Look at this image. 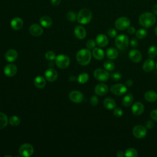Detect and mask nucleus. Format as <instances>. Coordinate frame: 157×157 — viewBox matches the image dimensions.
<instances>
[{"instance_id":"obj_11","label":"nucleus","mask_w":157,"mask_h":157,"mask_svg":"<svg viewBox=\"0 0 157 157\" xmlns=\"http://www.w3.org/2000/svg\"><path fill=\"white\" fill-rule=\"evenodd\" d=\"M69 98L74 103H80L83 100L84 96L82 92L77 90H73L69 93Z\"/></svg>"},{"instance_id":"obj_16","label":"nucleus","mask_w":157,"mask_h":157,"mask_svg":"<svg viewBox=\"0 0 157 157\" xmlns=\"http://www.w3.org/2000/svg\"><path fill=\"white\" fill-rule=\"evenodd\" d=\"M29 31L32 36L36 37L40 36L43 33L42 28L37 24H33L32 25H31L29 28Z\"/></svg>"},{"instance_id":"obj_40","label":"nucleus","mask_w":157,"mask_h":157,"mask_svg":"<svg viewBox=\"0 0 157 157\" xmlns=\"http://www.w3.org/2000/svg\"><path fill=\"white\" fill-rule=\"evenodd\" d=\"M96 45V41H94L93 39H89L86 42V47L88 49H93L95 48V46Z\"/></svg>"},{"instance_id":"obj_45","label":"nucleus","mask_w":157,"mask_h":157,"mask_svg":"<svg viewBox=\"0 0 157 157\" xmlns=\"http://www.w3.org/2000/svg\"><path fill=\"white\" fill-rule=\"evenodd\" d=\"M150 117L152 118V120L157 122V109L153 110L150 112Z\"/></svg>"},{"instance_id":"obj_3","label":"nucleus","mask_w":157,"mask_h":157,"mask_svg":"<svg viewBox=\"0 0 157 157\" xmlns=\"http://www.w3.org/2000/svg\"><path fill=\"white\" fill-rule=\"evenodd\" d=\"M91 19L92 12L88 9L84 8L81 9L77 15V21L82 25H86L89 23Z\"/></svg>"},{"instance_id":"obj_47","label":"nucleus","mask_w":157,"mask_h":157,"mask_svg":"<svg viewBox=\"0 0 157 157\" xmlns=\"http://www.w3.org/2000/svg\"><path fill=\"white\" fill-rule=\"evenodd\" d=\"M128 33L129 34H134L135 33H136V29L133 26H129L128 28Z\"/></svg>"},{"instance_id":"obj_7","label":"nucleus","mask_w":157,"mask_h":157,"mask_svg":"<svg viewBox=\"0 0 157 157\" xmlns=\"http://www.w3.org/2000/svg\"><path fill=\"white\" fill-rule=\"evenodd\" d=\"M34 153V148L32 145L26 143L22 144L19 148V153L24 157H29Z\"/></svg>"},{"instance_id":"obj_10","label":"nucleus","mask_w":157,"mask_h":157,"mask_svg":"<svg viewBox=\"0 0 157 157\" xmlns=\"http://www.w3.org/2000/svg\"><path fill=\"white\" fill-rule=\"evenodd\" d=\"M110 91L115 95L121 96L127 91V86L121 83L115 84L110 87Z\"/></svg>"},{"instance_id":"obj_25","label":"nucleus","mask_w":157,"mask_h":157,"mask_svg":"<svg viewBox=\"0 0 157 157\" xmlns=\"http://www.w3.org/2000/svg\"><path fill=\"white\" fill-rule=\"evenodd\" d=\"M103 104L104 107L107 110H113L116 107V102L111 98H107L104 100Z\"/></svg>"},{"instance_id":"obj_21","label":"nucleus","mask_w":157,"mask_h":157,"mask_svg":"<svg viewBox=\"0 0 157 157\" xmlns=\"http://www.w3.org/2000/svg\"><path fill=\"white\" fill-rule=\"evenodd\" d=\"M23 25V21L20 17H15L10 21V26L14 30H20Z\"/></svg>"},{"instance_id":"obj_1","label":"nucleus","mask_w":157,"mask_h":157,"mask_svg":"<svg viewBox=\"0 0 157 157\" xmlns=\"http://www.w3.org/2000/svg\"><path fill=\"white\" fill-rule=\"evenodd\" d=\"M139 22L140 25L144 28H150L155 25L156 22V17L153 13L146 12L140 15Z\"/></svg>"},{"instance_id":"obj_50","label":"nucleus","mask_w":157,"mask_h":157,"mask_svg":"<svg viewBox=\"0 0 157 157\" xmlns=\"http://www.w3.org/2000/svg\"><path fill=\"white\" fill-rule=\"evenodd\" d=\"M116 155L118 157H123V156H124V152L122 150H119L117 152Z\"/></svg>"},{"instance_id":"obj_22","label":"nucleus","mask_w":157,"mask_h":157,"mask_svg":"<svg viewBox=\"0 0 157 157\" xmlns=\"http://www.w3.org/2000/svg\"><path fill=\"white\" fill-rule=\"evenodd\" d=\"M155 66V63L154 61L152 59V58H149L145 60V61L144 63L142 66V69L145 72H148L151 71Z\"/></svg>"},{"instance_id":"obj_6","label":"nucleus","mask_w":157,"mask_h":157,"mask_svg":"<svg viewBox=\"0 0 157 157\" xmlns=\"http://www.w3.org/2000/svg\"><path fill=\"white\" fill-rule=\"evenodd\" d=\"M55 63L59 68L65 69L69 66L70 64V59L67 56L61 54L56 56Z\"/></svg>"},{"instance_id":"obj_4","label":"nucleus","mask_w":157,"mask_h":157,"mask_svg":"<svg viewBox=\"0 0 157 157\" xmlns=\"http://www.w3.org/2000/svg\"><path fill=\"white\" fill-rule=\"evenodd\" d=\"M115 43L118 49L126 50L129 46V38L125 34H120L116 36Z\"/></svg>"},{"instance_id":"obj_23","label":"nucleus","mask_w":157,"mask_h":157,"mask_svg":"<svg viewBox=\"0 0 157 157\" xmlns=\"http://www.w3.org/2000/svg\"><path fill=\"white\" fill-rule=\"evenodd\" d=\"M34 83L37 88L42 89V88H44L46 85L45 78H44L42 76L38 75L35 77L34 80Z\"/></svg>"},{"instance_id":"obj_48","label":"nucleus","mask_w":157,"mask_h":157,"mask_svg":"<svg viewBox=\"0 0 157 157\" xmlns=\"http://www.w3.org/2000/svg\"><path fill=\"white\" fill-rule=\"evenodd\" d=\"M51 4L53 6H58L61 0H50Z\"/></svg>"},{"instance_id":"obj_24","label":"nucleus","mask_w":157,"mask_h":157,"mask_svg":"<svg viewBox=\"0 0 157 157\" xmlns=\"http://www.w3.org/2000/svg\"><path fill=\"white\" fill-rule=\"evenodd\" d=\"M144 98L147 101L153 102L157 100V93L153 90H150L145 93Z\"/></svg>"},{"instance_id":"obj_49","label":"nucleus","mask_w":157,"mask_h":157,"mask_svg":"<svg viewBox=\"0 0 157 157\" xmlns=\"http://www.w3.org/2000/svg\"><path fill=\"white\" fill-rule=\"evenodd\" d=\"M132 85H133V81L132 80L129 79V80L126 81V86L130 87V86H132Z\"/></svg>"},{"instance_id":"obj_29","label":"nucleus","mask_w":157,"mask_h":157,"mask_svg":"<svg viewBox=\"0 0 157 157\" xmlns=\"http://www.w3.org/2000/svg\"><path fill=\"white\" fill-rule=\"evenodd\" d=\"M40 23L44 28H49L52 25V20L50 17L44 15L40 18Z\"/></svg>"},{"instance_id":"obj_37","label":"nucleus","mask_w":157,"mask_h":157,"mask_svg":"<svg viewBox=\"0 0 157 157\" xmlns=\"http://www.w3.org/2000/svg\"><path fill=\"white\" fill-rule=\"evenodd\" d=\"M66 18L69 21H75L77 19V15L75 12L70 10L67 13Z\"/></svg>"},{"instance_id":"obj_30","label":"nucleus","mask_w":157,"mask_h":157,"mask_svg":"<svg viewBox=\"0 0 157 157\" xmlns=\"http://www.w3.org/2000/svg\"><path fill=\"white\" fill-rule=\"evenodd\" d=\"M8 122L7 115L2 112H0V129L4 128L7 125Z\"/></svg>"},{"instance_id":"obj_8","label":"nucleus","mask_w":157,"mask_h":157,"mask_svg":"<svg viewBox=\"0 0 157 157\" xmlns=\"http://www.w3.org/2000/svg\"><path fill=\"white\" fill-rule=\"evenodd\" d=\"M147 133V128L142 125H136L132 129V134L137 139L144 138Z\"/></svg>"},{"instance_id":"obj_31","label":"nucleus","mask_w":157,"mask_h":157,"mask_svg":"<svg viewBox=\"0 0 157 157\" xmlns=\"http://www.w3.org/2000/svg\"><path fill=\"white\" fill-rule=\"evenodd\" d=\"M124 156L126 157H136L138 156V152L134 148H128L124 151Z\"/></svg>"},{"instance_id":"obj_42","label":"nucleus","mask_w":157,"mask_h":157,"mask_svg":"<svg viewBox=\"0 0 157 157\" xmlns=\"http://www.w3.org/2000/svg\"><path fill=\"white\" fill-rule=\"evenodd\" d=\"M99 102V99L98 98V97L95 95H93L90 98V104H91V105L93 106H96L98 105Z\"/></svg>"},{"instance_id":"obj_52","label":"nucleus","mask_w":157,"mask_h":157,"mask_svg":"<svg viewBox=\"0 0 157 157\" xmlns=\"http://www.w3.org/2000/svg\"><path fill=\"white\" fill-rule=\"evenodd\" d=\"M155 34L156 35V36H157V26H156V27L155 28Z\"/></svg>"},{"instance_id":"obj_12","label":"nucleus","mask_w":157,"mask_h":157,"mask_svg":"<svg viewBox=\"0 0 157 157\" xmlns=\"http://www.w3.org/2000/svg\"><path fill=\"white\" fill-rule=\"evenodd\" d=\"M129 58L133 63H139L142 60V54L137 49H132L128 54Z\"/></svg>"},{"instance_id":"obj_14","label":"nucleus","mask_w":157,"mask_h":157,"mask_svg":"<svg viewBox=\"0 0 157 157\" xmlns=\"http://www.w3.org/2000/svg\"><path fill=\"white\" fill-rule=\"evenodd\" d=\"M44 75L45 79L50 82L55 81L58 77L57 71L52 68L47 69L44 73Z\"/></svg>"},{"instance_id":"obj_9","label":"nucleus","mask_w":157,"mask_h":157,"mask_svg":"<svg viewBox=\"0 0 157 157\" xmlns=\"http://www.w3.org/2000/svg\"><path fill=\"white\" fill-rule=\"evenodd\" d=\"M94 78L101 82H105L109 78V74L107 70L102 69H97L93 72Z\"/></svg>"},{"instance_id":"obj_18","label":"nucleus","mask_w":157,"mask_h":157,"mask_svg":"<svg viewBox=\"0 0 157 157\" xmlns=\"http://www.w3.org/2000/svg\"><path fill=\"white\" fill-rule=\"evenodd\" d=\"M74 34L79 39H84L86 36V31L85 28L81 25H78L75 27L74 31Z\"/></svg>"},{"instance_id":"obj_38","label":"nucleus","mask_w":157,"mask_h":157,"mask_svg":"<svg viewBox=\"0 0 157 157\" xmlns=\"http://www.w3.org/2000/svg\"><path fill=\"white\" fill-rule=\"evenodd\" d=\"M45 57L48 60H53V59H55L56 55L53 52L48 51L45 53Z\"/></svg>"},{"instance_id":"obj_51","label":"nucleus","mask_w":157,"mask_h":157,"mask_svg":"<svg viewBox=\"0 0 157 157\" xmlns=\"http://www.w3.org/2000/svg\"><path fill=\"white\" fill-rule=\"evenodd\" d=\"M152 12H153L154 14L157 15V4L153 6V7H152Z\"/></svg>"},{"instance_id":"obj_13","label":"nucleus","mask_w":157,"mask_h":157,"mask_svg":"<svg viewBox=\"0 0 157 157\" xmlns=\"http://www.w3.org/2000/svg\"><path fill=\"white\" fill-rule=\"evenodd\" d=\"M17 72V67L14 64H8L4 69V73L7 77H13Z\"/></svg>"},{"instance_id":"obj_2","label":"nucleus","mask_w":157,"mask_h":157,"mask_svg":"<svg viewBox=\"0 0 157 157\" xmlns=\"http://www.w3.org/2000/svg\"><path fill=\"white\" fill-rule=\"evenodd\" d=\"M91 53L88 48H82L76 54V59L78 63L82 66L88 65L91 59Z\"/></svg>"},{"instance_id":"obj_43","label":"nucleus","mask_w":157,"mask_h":157,"mask_svg":"<svg viewBox=\"0 0 157 157\" xmlns=\"http://www.w3.org/2000/svg\"><path fill=\"white\" fill-rule=\"evenodd\" d=\"M107 34L110 37H115L117 36V31L114 29V28H110L108 29L107 31Z\"/></svg>"},{"instance_id":"obj_34","label":"nucleus","mask_w":157,"mask_h":157,"mask_svg":"<svg viewBox=\"0 0 157 157\" xmlns=\"http://www.w3.org/2000/svg\"><path fill=\"white\" fill-rule=\"evenodd\" d=\"M89 79V75L87 73H82L79 74L77 78V81L81 84H84L88 82Z\"/></svg>"},{"instance_id":"obj_36","label":"nucleus","mask_w":157,"mask_h":157,"mask_svg":"<svg viewBox=\"0 0 157 157\" xmlns=\"http://www.w3.org/2000/svg\"><path fill=\"white\" fill-rule=\"evenodd\" d=\"M148 55L150 58H153L157 55V47L152 45L148 50Z\"/></svg>"},{"instance_id":"obj_20","label":"nucleus","mask_w":157,"mask_h":157,"mask_svg":"<svg viewBox=\"0 0 157 157\" xmlns=\"http://www.w3.org/2000/svg\"><path fill=\"white\" fill-rule=\"evenodd\" d=\"M18 58V52L14 49H9L5 53V58L9 62H13Z\"/></svg>"},{"instance_id":"obj_35","label":"nucleus","mask_w":157,"mask_h":157,"mask_svg":"<svg viewBox=\"0 0 157 157\" xmlns=\"http://www.w3.org/2000/svg\"><path fill=\"white\" fill-rule=\"evenodd\" d=\"M104 67L107 71H112L115 68V64L111 60H106L104 63Z\"/></svg>"},{"instance_id":"obj_41","label":"nucleus","mask_w":157,"mask_h":157,"mask_svg":"<svg viewBox=\"0 0 157 157\" xmlns=\"http://www.w3.org/2000/svg\"><path fill=\"white\" fill-rule=\"evenodd\" d=\"M110 77H111V78H112V80H115V81H117V80H120L121 78L122 75H121V74L120 72H115L112 74L111 75H110Z\"/></svg>"},{"instance_id":"obj_27","label":"nucleus","mask_w":157,"mask_h":157,"mask_svg":"<svg viewBox=\"0 0 157 157\" xmlns=\"http://www.w3.org/2000/svg\"><path fill=\"white\" fill-rule=\"evenodd\" d=\"M134 101V98L131 93H128L126 94L122 99V104L124 107H129L131 105Z\"/></svg>"},{"instance_id":"obj_26","label":"nucleus","mask_w":157,"mask_h":157,"mask_svg":"<svg viewBox=\"0 0 157 157\" xmlns=\"http://www.w3.org/2000/svg\"><path fill=\"white\" fill-rule=\"evenodd\" d=\"M92 55L97 60H101L104 58L105 53L102 49L100 48H94L93 49Z\"/></svg>"},{"instance_id":"obj_33","label":"nucleus","mask_w":157,"mask_h":157,"mask_svg":"<svg viewBox=\"0 0 157 157\" xmlns=\"http://www.w3.org/2000/svg\"><path fill=\"white\" fill-rule=\"evenodd\" d=\"M9 123L12 126H17L20 123V118L16 115L12 116L9 120Z\"/></svg>"},{"instance_id":"obj_32","label":"nucleus","mask_w":157,"mask_h":157,"mask_svg":"<svg viewBox=\"0 0 157 157\" xmlns=\"http://www.w3.org/2000/svg\"><path fill=\"white\" fill-rule=\"evenodd\" d=\"M147 31L144 28H140L136 31V37L139 39H143L146 37Z\"/></svg>"},{"instance_id":"obj_39","label":"nucleus","mask_w":157,"mask_h":157,"mask_svg":"<svg viewBox=\"0 0 157 157\" xmlns=\"http://www.w3.org/2000/svg\"><path fill=\"white\" fill-rule=\"evenodd\" d=\"M113 115L117 117V118H120L121 117L123 114V110L120 108V107H115L114 109H113Z\"/></svg>"},{"instance_id":"obj_19","label":"nucleus","mask_w":157,"mask_h":157,"mask_svg":"<svg viewBox=\"0 0 157 157\" xmlns=\"http://www.w3.org/2000/svg\"><path fill=\"white\" fill-rule=\"evenodd\" d=\"M96 43L98 46L101 47H104L107 45L109 43V39L105 34H99L96 37Z\"/></svg>"},{"instance_id":"obj_46","label":"nucleus","mask_w":157,"mask_h":157,"mask_svg":"<svg viewBox=\"0 0 157 157\" xmlns=\"http://www.w3.org/2000/svg\"><path fill=\"white\" fill-rule=\"evenodd\" d=\"M138 44L139 42L136 38H132L130 41V45L133 48H136V47H137Z\"/></svg>"},{"instance_id":"obj_28","label":"nucleus","mask_w":157,"mask_h":157,"mask_svg":"<svg viewBox=\"0 0 157 157\" xmlns=\"http://www.w3.org/2000/svg\"><path fill=\"white\" fill-rule=\"evenodd\" d=\"M106 56L110 59H115L118 56V52L115 48H109L106 51Z\"/></svg>"},{"instance_id":"obj_53","label":"nucleus","mask_w":157,"mask_h":157,"mask_svg":"<svg viewBox=\"0 0 157 157\" xmlns=\"http://www.w3.org/2000/svg\"><path fill=\"white\" fill-rule=\"evenodd\" d=\"M156 69H157V63H156Z\"/></svg>"},{"instance_id":"obj_17","label":"nucleus","mask_w":157,"mask_h":157,"mask_svg":"<svg viewBox=\"0 0 157 157\" xmlns=\"http://www.w3.org/2000/svg\"><path fill=\"white\" fill-rule=\"evenodd\" d=\"M108 86L104 83H99L94 88V93L99 96H104L108 92Z\"/></svg>"},{"instance_id":"obj_5","label":"nucleus","mask_w":157,"mask_h":157,"mask_svg":"<svg viewBox=\"0 0 157 157\" xmlns=\"http://www.w3.org/2000/svg\"><path fill=\"white\" fill-rule=\"evenodd\" d=\"M131 25V21L128 17H121L116 20L115 21V28L120 30L123 31L128 29Z\"/></svg>"},{"instance_id":"obj_44","label":"nucleus","mask_w":157,"mask_h":157,"mask_svg":"<svg viewBox=\"0 0 157 157\" xmlns=\"http://www.w3.org/2000/svg\"><path fill=\"white\" fill-rule=\"evenodd\" d=\"M154 126V122L152 120H147L145 123V127L147 129H152Z\"/></svg>"},{"instance_id":"obj_15","label":"nucleus","mask_w":157,"mask_h":157,"mask_svg":"<svg viewBox=\"0 0 157 157\" xmlns=\"http://www.w3.org/2000/svg\"><path fill=\"white\" fill-rule=\"evenodd\" d=\"M144 105L140 102H136L131 107V111L135 115H140L144 111Z\"/></svg>"}]
</instances>
